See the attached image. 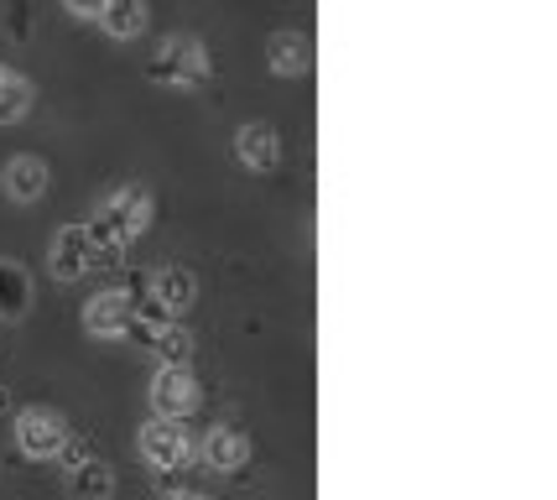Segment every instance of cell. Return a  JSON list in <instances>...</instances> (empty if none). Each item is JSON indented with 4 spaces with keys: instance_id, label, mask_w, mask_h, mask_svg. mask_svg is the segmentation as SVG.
Returning a JSON list of instances; mask_svg holds the SVG:
<instances>
[{
    "instance_id": "cell-17",
    "label": "cell",
    "mask_w": 557,
    "mask_h": 500,
    "mask_svg": "<svg viewBox=\"0 0 557 500\" xmlns=\"http://www.w3.org/2000/svg\"><path fill=\"white\" fill-rule=\"evenodd\" d=\"M151 355H157V365H194V333L183 329V324H172V329L151 344Z\"/></svg>"
},
{
    "instance_id": "cell-20",
    "label": "cell",
    "mask_w": 557,
    "mask_h": 500,
    "mask_svg": "<svg viewBox=\"0 0 557 500\" xmlns=\"http://www.w3.org/2000/svg\"><path fill=\"white\" fill-rule=\"evenodd\" d=\"M5 406H11V391H5V386H0V412H5Z\"/></svg>"
},
{
    "instance_id": "cell-15",
    "label": "cell",
    "mask_w": 557,
    "mask_h": 500,
    "mask_svg": "<svg viewBox=\"0 0 557 500\" xmlns=\"http://www.w3.org/2000/svg\"><path fill=\"white\" fill-rule=\"evenodd\" d=\"M146 22H151V11H146V0H110L104 11H99V26L115 37V42H131V37H141Z\"/></svg>"
},
{
    "instance_id": "cell-4",
    "label": "cell",
    "mask_w": 557,
    "mask_h": 500,
    "mask_svg": "<svg viewBox=\"0 0 557 500\" xmlns=\"http://www.w3.org/2000/svg\"><path fill=\"white\" fill-rule=\"evenodd\" d=\"M146 402H151L157 417H168V423H188L198 412V402H203V391H198V376L188 365H157Z\"/></svg>"
},
{
    "instance_id": "cell-21",
    "label": "cell",
    "mask_w": 557,
    "mask_h": 500,
    "mask_svg": "<svg viewBox=\"0 0 557 500\" xmlns=\"http://www.w3.org/2000/svg\"><path fill=\"white\" fill-rule=\"evenodd\" d=\"M172 500H209V496H172Z\"/></svg>"
},
{
    "instance_id": "cell-10",
    "label": "cell",
    "mask_w": 557,
    "mask_h": 500,
    "mask_svg": "<svg viewBox=\"0 0 557 500\" xmlns=\"http://www.w3.org/2000/svg\"><path fill=\"white\" fill-rule=\"evenodd\" d=\"M235 157H240V167H250V172L282 167V136H276V125H267V120H245L240 136H235Z\"/></svg>"
},
{
    "instance_id": "cell-19",
    "label": "cell",
    "mask_w": 557,
    "mask_h": 500,
    "mask_svg": "<svg viewBox=\"0 0 557 500\" xmlns=\"http://www.w3.org/2000/svg\"><path fill=\"white\" fill-rule=\"evenodd\" d=\"M63 5H69L73 16H84V22H99V11H104L110 0H63Z\"/></svg>"
},
{
    "instance_id": "cell-1",
    "label": "cell",
    "mask_w": 557,
    "mask_h": 500,
    "mask_svg": "<svg viewBox=\"0 0 557 500\" xmlns=\"http://www.w3.org/2000/svg\"><path fill=\"white\" fill-rule=\"evenodd\" d=\"M146 78L151 84H172V89H198L209 84V48L194 32H172L162 48L146 58Z\"/></svg>"
},
{
    "instance_id": "cell-5",
    "label": "cell",
    "mask_w": 557,
    "mask_h": 500,
    "mask_svg": "<svg viewBox=\"0 0 557 500\" xmlns=\"http://www.w3.org/2000/svg\"><path fill=\"white\" fill-rule=\"evenodd\" d=\"M99 215H104V224H110V230L131 245L136 235H146V230H151V219H157V198H151L141 183H125V188H115L104 204H99Z\"/></svg>"
},
{
    "instance_id": "cell-9",
    "label": "cell",
    "mask_w": 557,
    "mask_h": 500,
    "mask_svg": "<svg viewBox=\"0 0 557 500\" xmlns=\"http://www.w3.org/2000/svg\"><path fill=\"white\" fill-rule=\"evenodd\" d=\"M146 297L168 313V318H183V313L198 303V277L188 266H162V271L146 282Z\"/></svg>"
},
{
    "instance_id": "cell-12",
    "label": "cell",
    "mask_w": 557,
    "mask_h": 500,
    "mask_svg": "<svg viewBox=\"0 0 557 500\" xmlns=\"http://www.w3.org/2000/svg\"><path fill=\"white\" fill-rule=\"evenodd\" d=\"M267 63H271V73H287V78L308 73L313 69V42H308V32H276V37H267Z\"/></svg>"
},
{
    "instance_id": "cell-2",
    "label": "cell",
    "mask_w": 557,
    "mask_h": 500,
    "mask_svg": "<svg viewBox=\"0 0 557 500\" xmlns=\"http://www.w3.org/2000/svg\"><path fill=\"white\" fill-rule=\"evenodd\" d=\"M69 443V417L58 406H22L16 412V453L32 459V464H48L58 459V449Z\"/></svg>"
},
{
    "instance_id": "cell-11",
    "label": "cell",
    "mask_w": 557,
    "mask_h": 500,
    "mask_svg": "<svg viewBox=\"0 0 557 500\" xmlns=\"http://www.w3.org/2000/svg\"><path fill=\"white\" fill-rule=\"evenodd\" d=\"M198 459L214 469V475H235L245 459H250V438L240 428H209L198 438Z\"/></svg>"
},
{
    "instance_id": "cell-13",
    "label": "cell",
    "mask_w": 557,
    "mask_h": 500,
    "mask_svg": "<svg viewBox=\"0 0 557 500\" xmlns=\"http://www.w3.org/2000/svg\"><path fill=\"white\" fill-rule=\"evenodd\" d=\"M32 313V271L22 261H5L0 256V318L16 324Z\"/></svg>"
},
{
    "instance_id": "cell-18",
    "label": "cell",
    "mask_w": 557,
    "mask_h": 500,
    "mask_svg": "<svg viewBox=\"0 0 557 500\" xmlns=\"http://www.w3.org/2000/svg\"><path fill=\"white\" fill-rule=\"evenodd\" d=\"M84 459H95V449H89L84 438H69V443L58 449V464H63V475H69L73 464H84Z\"/></svg>"
},
{
    "instance_id": "cell-16",
    "label": "cell",
    "mask_w": 557,
    "mask_h": 500,
    "mask_svg": "<svg viewBox=\"0 0 557 500\" xmlns=\"http://www.w3.org/2000/svg\"><path fill=\"white\" fill-rule=\"evenodd\" d=\"M32 110V78L0 63V125H16Z\"/></svg>"
},
{
    "instance_id": "cell-3",
    "label": "cell",
    "mask_w": 557,
    "mask_h": 500,
    "mask_svg": "<svg viewBox=\"0 0 557 500\" xmlns=\"http://www.w3.org/2000/svg\"><path fill=\"white\" fill-rule=\"evenodd\" d=\"M136 449L151 469H188L198 459V438L188 432V423H168V417H151L136 432Z\"/></svg>"
},
{
    "instance_id": "cell-7",
    "label": "cell",
    "mask_w": 557,
    "mask_h": 500,
    "mask_svg": "<svg viewBox=\"0 0 557 500\" xmlns=\"http://www.w3.org/2000/svg\"><path fill=\"white\" fill-rule=\"evenodd\" d=\"M52 172L42 157H32V151H16L11 162L0 167V193L11 198V204H37L42 193H48Z\"/></svg>"
},
{
    "instance_id": "cell-14",
    "label": "cell",
    "mask_w": 557,
    "mask_h": 500,
    "mask_svg": "<svg viewBox=\"0 0 557 500\" xmlns=\"http://www.w3.org/2000/svg\"><path fill=\"white\" fill-rule=\"evenodd\" d=\"M69 496L73 500H110L115 496V469L104 459H84L69 469Z\"/></svg>"
},
{
    "instance_id": "cell-8",
    "label": "cell",
    "mask_w": 557,
    "mask_h": 500,
    "mask_svg": "<svg viewBox=\"0 0 557 500\" xmlns=\"http://www.w3.org/2000/svg\"><path fill=\"white\" fill-rule=\"evenodd\" d=\"M48 271L58 282H84L89 277V235H84V224H58L48 251Z\"/></svg>"
},
{
    "instance_id": "cell-6",
    "label": "cell",
    "mask_w": 557,
    "mask_h": 500,
    "mask_svg": "<svg viewBox=\"0 0 557 500\" xmlns=\"http://www.w3.org/2000/svg\"><path fill=\"white\" fill-rule=\"evenodd\" d=\"M131 313H136V297L125 286H104L84 303V333L89 339H125L131 329Z\"/></svg>"
}]
</instances>
